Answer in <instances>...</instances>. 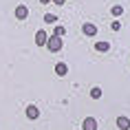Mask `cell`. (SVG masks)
Listing matches in <instances>:
<instances>
[{"instance_id":"cell-1","label":"cell","mask_w":130,"mask_h":130,"mask_svg":"<svg viewBox=\"0 0 130 130\" xmlns=\"http://www.w3.org/2000/svg\"><path fill=\"white\" fill-rule=\"evenodd\" d=\"M46 46H48V51H51V53H57V51H62L64 42H62V38H57V35H48Z\"/></svg>"},{"instance_id":"cell-2","label":"cell","mask_w":130,"mask_h":130,"mask_svg":"<svg viewBox=\"0 0 130 130\" xmlns=\"http://www.w3.org/2000/svg\"><path fill=\"white\" fill-rule=\"evenodd\" d=\"M82 33L86 35V38L97 35V24H93V22H84V24H82Z\"/></svg>"},{"instance_id":"cell-3","label":"cell","mask_w":130,"mask_h":130,"mask_svg":"<svg viewBox=\"0 0 130 130\" xmlns=\"http://www.w3.org/2000/svg\"><path fill=\"white\" fill-rule=\"evenodd\" d=\"M55 75L57 77H66L69 75V64H66V62H57V64H55Z\"/></svg>"},{"instance_id":"cell-4","label":"cell","mask_w":130,"mask_h":130,"mask_svg":"<svg viewBox=\"0 0 130 130\" xmlns=\"http://www.w3.org/2000/svg\"><path fill=\"white\" fill-rule=\"evenodd\" d=\"M46 40H48L46 31H44V29H40V31L35 33V44H38V46H46Z\"/></svg>"},{"instance_id":"cell-5","label":"cell","mask_w":130,"mask_h":130,"mask_svg":"<svg viewBox=\"0 0 130 130\" xmlns=\"http://www.w3.org/2000/svg\"><path fill=\"white\" fill-rule=\"evenodd\" d=\"M82 130H97V119L95 117H86L82 123Z\"/></svg>"},{"instance_id":"cell-6","label":"cell","mask_w":130,"mask_h":130,"mask_svg":"<svg viewBox=\"0 0 130 130\" xmlns=\"http://www.w3.org/2000/svg\"><path fill=\"white\" fill-rule=\"evenodd\" d=\"M27 15H29V7H24V5H18L15 7V18L18 20H24Z\"/></svg>"},{"instance_id":"cell-7","label":"cell","mask_w":130,"mask_h":130,"mask_svg":"<svg viewBox=\"0 0 130 130\" xmlns=\"http://www.w3.org/2000/svg\"><path fill=\"white\" fill-rule=\"evenodd\" d=\"M117 128L119 130H130V119L128 117H117Z\"/></svg>"},{"instance_id":"cell-8","label":"cell","mask_w":130,"mask_h":130,"mask_svg":"<svg viewBox=\"0 0 130 130\" xmlns=\"http://www.w3.org/2000/svg\"><path fill=\"white\" fill-rule=\"evenodd\" d=\"M27 117H29V119H38V117H40L38 106H33V104H31V106H27Z\"/></svg>"},{"instance_id":"cell-9","label":"cell","mask_w":130,"mask_h":130,"mask_svg":"<svg viewBox=\"0 0 130 130\" xmlns=\"http://www.w3.org/2000/svg\"><path fill=\"white\" fill-rule=\"evenodd\" d=\"M110 48V42H97L95 44V51H99V53H106Z\"/></svg>"},{"instance_id":"cell-10","label":"cell","mask_w":130,"mask_h":130,"mask_svg":"<svg viewBox=\"0 0 130 130\" xmlns=\"http://www.w3.org/2000/svg\"><path fill=\"white\" fill-rule=\"evenodd\" d=\"M53 35L64 38V35H66V27H64V24H57V27H55V31H53Z\"/></svg>"},{"instance_id":"cell-11","label":"cell","mask_w":130,"mask_h":130,"mask_svg":"<svg viewBox=\"0 0 130 130\" xmlns=\"http://www.w3.org/2000/svg\"><path fill=\"white\" fill-rule=\"evenodd\" d=\"M90 97H93V99H102V88H99V86L90 88Z\"/></svg>"},{"instance_id":"cell-12","label":"cell","mask_w":130,"mask_h":130,"mask_svg":"<svg viewBox=\"0 0 130 130\" xmlns=\"http://www.w3.org/2000/svg\"><path fill=\"white\" fill-rule=\"evenodd\" d=\"M44 22H46V24H53V22H57V15L55 13H46L44 15Z\"/></svg>"},{"instance_id":"cell-13","label":"cell","mask_w":130,"mask_h":130,"mask_svg":"<svg viewBox=\"0 0 130 130\" xmlns=\"http://www.w3.org/2000/svg\"><path fill=\"white\" fill-rule=\"evenodd\" d=\"M110 11H112V15H117V18H119V15L123 13V7H121V5H115V7L110 9Z\"/></svg>"},{"instance_id":"cell-14","label":"cell","mask_w":130,"mask_h":130,"mask_svg":"<svg viewBox=\"0 0 130 130\" xmlns=\"http://www.w3.org/2000/svg\"><path fill=\"white\" fill-rule=\"evenodd\" d=\"M119 27H121V24H119V20H115L112 24H110V29H112V31H119Z\"/></svg>"},{"instance_id":"cell-15","label":"cell","mask_w":130,"mask_h":130,"mask_svg":"<svg viewBox=\"0 0 130 130\" xmlns=\"http://www.w3.org/2000/svg\"><path fill=\"white\" fill-rule=\"evenodd\" d=\"M55 5H64V2H66V0H53Z\"/></svg>"},{"instance_id":"cell-16","label":"cell","mask_w":130,"mask_h":130,"mask_svg":"<svg viewBox=\"0 0 130 130\" xmlns=\"http://www.w3.org/2000/svg\"><path fill=\"white\" fill-rule=\"evenodd\" d=\"M40 2H42V5H48V2H51V0H40Z\"/></svg>"}]
</instances>
